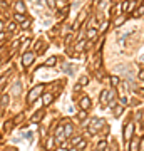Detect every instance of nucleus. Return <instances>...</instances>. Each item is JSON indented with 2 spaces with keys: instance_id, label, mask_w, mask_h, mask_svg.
<instances>
[{
  "instance_id": "nucleus-1",
  "label": "nucleus",
  "mask_w": 144,
  "mask_h": 151,
  "mask_svg": "<svg viewBox=\"0 0 144 151\" xmlns=\"http://www.w3.org/2000/svg\"><path fill=\"white\" fill-rule=\"evenodd\" d=\"M42 91H44V86H42V84H39V86H35V87H32L30 92L27 94V102H29V104H34V101H37L39 96L42 94Z\"/></svg>"
},
{
  "instance_id": "nucleus-2",
  "label": "nucleus",
  "mask_w": 144,
  "mask_h": 151,
  "mask_svg": "<svg viewBox=\"0 0 144 151\" xmlns=\"http://www.w3.org/2000/svg\"><path fill=\"white\" fill-rule=\"evenodd\" d=\"M34 60H35V54L27 50V52L22 56V66H24V67H30V66L34 64Z\"/></svg>"
},
{
  "instance_id": "nucleus-3",
  "label": "nucleus",
  "mask_w": 144,
  "mask_h": 151,
  "mask_svg": "<svg viewBox=\"0 0 144 151\" xmlns=\"http://www.w3.org/2000/svg\"><path fill=\"white\" fill-rule=\"evenodd\" d=\"M101 126H106L104 119H97V118H94V119H92V124L89 126V133H91V134H96L97 131L101 129Z\"/></svg>"
},
{
  "instance_id": "nucleus-4",
  "label": "nucleus",
  "mask_w": 144,
  "mask_h": 151,
  "mask_svg": "<svg viewBox=\"0 0 144 151\" xmlns=\"http://www.w3.org/2000/svg\"><path fill=\"white\" fill-rule=\"evenodd\" d=\"M133 133H134V123H127V126H124V139L129 141L133 138Z\"/></svg>"
},
{
  "instance_id": "nucleus-5",
  "label": "nucleus",
  "mask_w": 144,
  "mask_h": 151,
  "mask_svg": "<svg viewBox=\"0 0 144 151\" xmlns=\"http://www.w3.org/2000/svg\"><path fill=\"white\" fill-rule=\"evenodd\" d=\"M79 108L80 109H91V99H89V96H80V99H79Z\"/></svg>"
},
{
  "instance_id": "nucleus-6",
  "label": "nucleus",
  "mask_w": 144,
  "mask_h": 151,
  "mask_svg": "<svg viewBox=\"0 0 144 151\" xmlns=\"http://www.w3.org/2000/svg\"><path fill=\"white\" fill-rule=\"evenodd\" d=\"M126 19H127V17H126V14H121L119 17H116V19L112 20V27H116V29H117V27H121V25L126 22Z\"/></svg>"
},
{
  "instance_id": "nucleus-7",
  "label": "nucleus",
  "mask_w": 144,
  "mask_h": 151,
  "mask_svg": "<svg viewBox=\"0 0 144 151\" xmlns=\"http://www.w3.org/2000/svg\"><path fill=\"white\" fill-rule=\"evenodd\" d=\"M14 9H15V14H25V5H24L22 0H17L14 3Z\"/></svg>"
},
{
  "instance_id": "nucleus-8",
  "label": "nucleus",
  "mask_w": 144,
  "mask_h": 151,
  "mask_svg": "<svg viewBox=\"0 0 144 151\" xmlns=\"http://www.w3.org/2000/svg\"><path fill=\"white\" fill-rule=\"evenodd\" d=\"M84 47H86V40L80 39L79 42L76 44V47H74V56H77V54H80L82 50H84Z\"/></svg>"
},
{
  "instance_id": "nucleus-9",
  "label": "nucleus",
  "mask_w": 144,
  "mask_h": 151,
  "mask_svg": "<svg viewBox=\"0 0 144 151\" xmlns=\"http://www.w3.org/2000/svg\"><path fill=\"white\" fill-rule=\"evenodd\" d=\"M42 118H44V109H39L34 116H32V123H40L42 121Z\"/></svg>"
},
{
  "instance_id": "nucleus-10",
  "label": "nucleus",
  "mask_w": 144,
  "mask_h": 151,
  "mask_svg": "<svg viewBox=\"0 0 144 151\" xmlns=\"http://www.w3.org/2000/svg\"><path fill=\"white\" fill-rule=\"evenodd\" d=\"M96 37H97V29H94V27L87 29V39H89V40H94Z\"/></svg>"
},
{
  "instance_id": "nucleus-11",
  "label": "nucleus",
  "mask_w": 144,
  "mask_h": 151,
  "mask_svg": "<svg viewBox=\"0 0 144 151\" xmlns=\"http://www.w3.org/2000/svg\"><path fill=\"white\" fill-rule=\"evenodd\" d=\"M107 96H109V89H102L101 98H99V102H101V104H106L107 102Z\"/></svg>"
},
{
  "instance_id": "nucleus-12",
  "label": "nucleus",
  "mask_w": 144,
  "mask_h": 151,
  "mask_svg": "<svg viewBox=\"0 0 144 151\" xmlns=\"http://www.w3.org/2000/svg\"><path fill=\"white\" fill-rule=\"evenodd\" d=\"M70 134H74V126H72V124H67V126L64 128V136H66V138H70Z\"/></svg>"
},
{
  "instance_id": "nucleus-13",
  "label": "nucleus",
  "mask_w": 144,
  "mask_h": 151,
  "mask_svg": "<svg viewBox=\"0 0 144 151\" xmlns=\"http://www.w3.org/2000/svg\"><path fill=\"white\" fill-rule=\"evenodd\" d=\"M129 151H139V141L131 139V143H129Z\"/></svg>"
},
{
  "instance_id": "nucleus-14",
  "label": "nucleus",
  "mask_w": 144,
  "mask_h": 151,
  "mask_svg": "<svg viewBox=\"0 0 144 151\" xmlns=\"http://www.w3.org/2000/svg\"><path fill=\"white\" fill-rule=\"evenodd\" d=\"M55 64H57V57H55V56H52V57H49V59L45 60V66H47V67H55Z\"/></svg>"
},
{
  "instance_id": "nucleus-15",
  "label": "nucleus",
  "mask_w": 144,
  "mask_h": 151,
  "mask_svg": "<svg viewBox=\"0 0 144 151\" xmlns=\"http://www.w3.org/2000/svg\"><path fill=\"white\" fill-rule=\"evenodd\" d=\"M14 20H15L17 24H22V22L27 20V17H25V14H15V15H14Z\"/></svg>"
},
{
  "instance_id": "nucleus-16",
  "label": "nucleus",
  "mask_w": 144,
  "mask_h": 151,
  "mask_svg": "<svg viewBox=\"0 0 144 151\" xmlns=\"http://www.w3.org/2000/svg\"><path fill=\"white\" fill-rule=\"evenodd\" d=\"M42 101H44V104H45V106H47V104H50V102L54 101V94H52V92H47V94L42 98Z\"/></svg>"
},
{
  "instance_id": "nucleus-17",
  "label": "nucleus",
  "mask_w": 144,
  "mask_h": 151,
  "mask_svg": "<svg viewBox=\"0 0 144 151\" xmlns=\"http://www.w3.org/2000/svg\"><path fill=\"white\" fill-rule=\"evenodd\" d=\"M9 101H10L9 94L2 96V98H0V106H2V108H7V106H9Z\"/></svg>"
},
{
  "instance_id": "nucleus-18",
  "label": "nucleus",
  "mask_w": 144,
  "mask_h": 151,
  "mask_svg": "<svg viewBox=\"0 0 144 151\" xmlns=\"http://www.w3.org/2000/svg\"><path fill=\"white\" fill-rule=\"evenodd\" d=\"M67 12H69V7L67 5H66V7H64V9H60V12H59V20H64L66 19V15H67Z\"/></svg>"
},
{
  "instance_id": "nucleus-19",
  "label": "nucleus",
  "mask_w": 144,
  "mask_h": 151,
  "mask_svg": "<svg viewBox=\"0 0 144 151\" xmlns=\"http://www.w3.org/2000/svg\"><path fill=\"white\" fill-rule=\"evenodd\" d=\"M106 146H107V141H106V139H101L99 143H97L96 150H97V151H102V150H106Z\"/></svg>"
},
{
  "instance_id": "nucleus-20",
  "label": "nucleus",
  "mask_w": 144,
  "mask_h": 151,
  "mask_svg": "<svg viewBox=\"0 0 144 151\" xmlns=\"http://www.w3.org/2000/svg\"><path fill=\"white\" fill-rule=\"evenodd\" d=\"M87 84H89V76H82V77L79 79V84H77V86L82 87V86H87Z\"/></svg>"
},
{
  "instance_id": "nucleus-21",
  "label": "nucleus",
  "mask_w": 144,
  "mask_h": 151,
  "mask_svg": "<svg viewBox=\"0 0 144 151\" xmlns=\"http://www.w3.org/2000/svg\"><path fill=\"white\" fill-rule=\"evenodd\" d=\"M15 29H17V22H15V20H10L9 25H7V30H9V32H14Z\"/></svg>"
},
{
  "instance_id": "nucleus-22",
  "label": "nucleus",
  "mask_w": 144,
  "mask_h": 151,
  "mask_svg": "<svg viewBox=\"0 0 144 151\" xmlns=\"http://www.w3.org/2000/svg\"><path fill=\"white\" fill-rule=\"evenodd\" d=\"M121 9H122V12H124V14H127V10H129V0H122Z\"/></svg>"
},
{
  "instance_id": "nucleus-23",
  "label": "nucleus",
  "mask_w": 144,
  "mask_h": 151,
  "mask_svg": "<svg viewBox=\"0 0 144 151\" xmlns=\"http://www.w3.org/2000/svg\"><path fill=\"white\" fill-rule=\"evenodd\" d=\"M144 15V5H141V7H137V10L134 12V17H143Z\"/></svg>"
},
{
  "instance_id": "nucleus-24",
  "label": "nucleus",
  "mask_w": 144,
  "mask_h": 151,
  "mask_svg": "<svg viewBox=\"0 0 144 151\" xmlns=\"http://www.w3.org/2000/svg\"><path fill=\"white\" fill-rule=\"evenodd\" d=\"M109 82H111V86H117V84H119V77H117V76H111V77H109Z\"/></svg>"
},
{
  "instance_id": "nucleus-25",
  "label": "nucleus",
  "mask_w": 144,
  "mask_h": 151,
  "mask_svg": "<svg viewBox=\"0 0 144 151\" xmlns=\"http://www.w3.org/2000/svg\"><path fill=\"white\" fill-rule=\"evenodd\" d=\"M20 29H22V30H27V29H30V20L27 19L25 22H22V24H20Z\"/></svg>"
},
{
  "instance_id": "nucleus-26",
  "label": "nucleus",
  "mask_w": 144,
  "mask_h": 151,
  "mask_svg": "<svg viewBox=\"0 0 144 151\" xmlns=\"http://www.w3.org/2000/svg\"><path fill=\"white\" fill-rule=\"evenodd\" d=\"M45 3H47L49 9H55V7H57V2H55V0H45Z\"/></svg>"
},
{
  "instance_id": "nucleus-27",
  "label": "nucleus",
  "mask_w": 144,
  "mask_h": 151,
  "mask_svg": "<svg viewBox=\"0 0 144 151\" xmlns=\"http://www.w3.org/2000/svg\"><path fill=\"white\" fill-rule=\"evenodd\" d=\"M80 141H82V136H74V138H72V143H70V144H72V146H77V144H79Z\"/></svg>"
},
{
  "instance_id": "nucleus-28",
  "label": "nucleus",
  "mask_w": 144,
  "mask_h": 151,
  "mask_svg": "<svg viewBox=\"0 0 144 151\" xmlns=\"http://www.w3.org/2000/svg\"><path fill=\"white\" fill-rule=\"evenodd\" d=\"M29 45H30V40H24V44H22V52H24V54L27 52V49H29Z\"/></svg>"
},
{
  "instance_id": "nucleus-29",
  "label": "nucleus",
  "mask_w": 144,
  "mask_h": 151,
  "mask_svg": "<svg viewBox=\"0 0 144 151\" xmlns=\"http://www.w3.org/2000/svg\"><path fill=\"white\" fill-rule=\"evenodd\" d=\"M122 111H124V106H119V108H116V109H114V114H116V118H119Z\"/></svg>"
},
{
  "instance_id": "nucleus-30",
  "label": "nucleus",
  "mask_w": 144,
  "mask_h": 151,
  "mask_svg": "<svg viewBox=\"0 0 144 151\" xmlns=\"http://www.w3.org/2000/svg\"><path fill=\"white\" fill-rule=\"evenodd\" d=\"M86 146H87V141H86V139H82V141H80V143H79V144L76 146V148H77V151H79V150H82V148H86Z\"/></svg>"
},
{
  "instance_id": "nucleus-31",
  "label": "nucleus",
  "mask_w": 144,
  "mask_h": 151,
  "mask_svg": "<svg viewBox=\"0 0 144 151\" xmlns=\"http://www.w3.org/2000/svg\"><path fill=\"white\" fill-rule=\"evenodd\" d=\"M107 27H109V20H104V22L101 24V32H104V30H106Z\"/></svg>"
},
{
  "instance_id": "nucleus-32",
  "label": "nucleus",
  "mask_w": 144,
  "mask_h": 151,
  "mask_svg": "<svg viewBox=\"0 0 144 151\" xmlns=\"http://www.w3.org/2000/svg\"><path fill=\"white\" fill-rule=\"evenodd\" d=\"M86 116H87V111H84V109L77 114V118H79V119H86Z\"/></svg>"
},
{
  "instance_id": "nucleus-33",
  "label": "nucleus",
  "mask_w": 144,
  "mask_h": 151,
  "mask_svg": "<svg viewBox=\"0 0 144 151\" xmlns=\"http://www.w3.org/2000/svg\"><path fill=\"white\" fill-rule=\"evenodd\" d=\"M66 72H67V74H70V76H72V74H74V67H72L70 64H67V66H66Z\"/></svg>"
},
{
  "instance_id": "nucleus-34",
  "label": "nucleus",
  "mask_w": 144,
  "mask_h": 151,
  "mask_svg": "<svg viewBox=\"0 0 144 151\" xmlns=\"http://www.w3.org/2000/svg\"><path fill=\"white\" fill-rule=\"evenodd\" d=\"M52 146H54V139H52V138H50V139L47 141V144H45V150H50V148H52Z\"/></svg>"
},
{
  "instance_id": "nucleus-35",
  "label": "nucleus",
  "mask_w": 144,
  "mask_h": 151,
  "mask_svg": "<svg viewBox=\"0 0 144 151\" xmlns=\"http://www.w3.org/2000/svg\"><path fill=\"white\" fill-rule=\"evenodd\" d=\"M127 102H129V99H127L126 96H122V98H121V106H127Z\"/></svg>"
},
{
  "instance_id": "nucleus-36",
  "label": "nucleus",
  "mask_w": 144,
  "mask_h": 151,
  "mask_svg": "<svg viewBox=\"0 0 144 151\" xmlns=\"http://www.w3.org/2000/svg\"><path fill=\"white\" fill-rule=\"evenodd\" d=\"M12 124H14V123H12V121H9V123L5 124V129H3V131H5V133H9V131H10V128H12Z\"/></svg>"
},
{
  "instance_id": "nucleus-37",
  "label": "nucleus",
  "mask_w": 144,
  "mask_h": 151,
  "mask_svg": "<svg viewBox=\"0 0 144 151\" xmlns=\"http://www.w3.org/2000/svg\"><path fill=\"white\" fill-rule=\"evenodd\" d=\"M3 40H7V34H5V32H0V44H2Z\"/></svg>"
},
{
  "instance_id": "nucleus-38",
  "label": "nucleus",
  "mask_w": 144,
  "mask_h": 151,
  "mask_svg": "<svg viewBox=\"0 0 144 151\" xmlns=\"http://www.w3.org/2000/svg\"><path fill=\"white\" fill-rule=\"evenodd\" d=\"M14 92H15V94H20V84H15V86H14Z\"/></svg>"
},
{
  "instance_id": "nucleus-39",
  "label": "nucleus",
  "mask_w": 144,
  "mask_h": 151,
  "mask_svg": "<svg viewBox=\"0 0 144 151\" xmlns=\"http://www.w3.org/2000/svg\"><path fill=\"white\" fill-rule=\"evenodd\" d=\"M5 82H7V76L0 79V91H2V87H3V84H5Z\"/></svg>"
},
{
  "instance_id": "nucleus-40",
  "label": "nucleus",
  "mask_w": 144,
  "mask_h": 151,
  "mask_svg": "<svg viewBox=\"0 0 144 151\" xmlns=\"http://www.w3.org/2000/svg\"><path fill=\"white\" fill-rule=\"evenodd\" d=\"M139 151H144V139L139 141Z\"/></svg>"
},
{
  "instance_id": "nucleus-41",
  "label": "nucleus",
  "mask_w": 144,
  "mask_h": 151,
  "mask_svg": "<svg viewBox=\"0 0 144 151\" xmlns=\"http://www.w3.org/2000/svg\"><path fill=\"white\" fill-rule=\"evenodd\" d=\"M137 77H139L141 81H144V70H141V72H139V76H137Z\"/></svg>"
},
{
  "instance_id": "nucleus-42",
  "label": "nucleus",
  "mask_w": 144,
  "mask_h": 151,
  "mask_svg": "<svg viewBox=\"0 0 144 151\" xmlns=\"http://www.w3.org/2000/svg\"><path fill=\"white\" fill-rule=\"evenodd\" d=\"M0 32H3V22H0Z\"/></svg>"
},
{
  "instance_id": "nucleus-43",
  "label": "nucleus",
  "mask_w": 144,
  "mask_h": 151,
  "mask_svg": "<svg viewBox=\"0 0 144 151\" xmlns=\"http://www.w3.org/2000/svg\"><path fill=\"white\" fill-rule=\"evenodd\" d=\"M55 151H67L66 148H59V150H55Z\"/></svg>"
},
{
  "instance_id": "nucleus-44",
  "label": "nucleus",
  "mask_w": 144,
  "mask_h": 151,
  "mask_svg": "<svg viewBox=\"0 0 144 151\" xmlns=\"http://www.w3.org/2000/svg\"><path fill=\"white\" fill-rule=\"evenodd\" d=\"M139 60H141V62H144V54L141 56V59H139Z\"/></svg>"
},
{
  "instance_id": "nucleus-45",
  "label": "nucleus",
  "mask_w": 144,
  "mask_h": 151,
  "mask_svg": "<svg viewBox=\"0 0 144 151\" xmlns=\"http://www.w3.org/2000/svg\"><path fill=\"white\" fill-rule=\"evenodd\" d=\"M70 151H77V148H74V150H70Z\"/></svg>"
},
{
  "instance_id": "nucleus-46",
  "label": "nucleus",
  "mask_w": 144,
  "mask_h": 151,
  "mask_svg": "<svg viewBox=\"0 0 144 151\" xmlns=\"http://www.w3.org/2000/svg\"><path fill=\"white\" fill-rule=\"evenodd\" d=\"M0 22H2V20H0Z\"/></svg>"
}]
</instances>
